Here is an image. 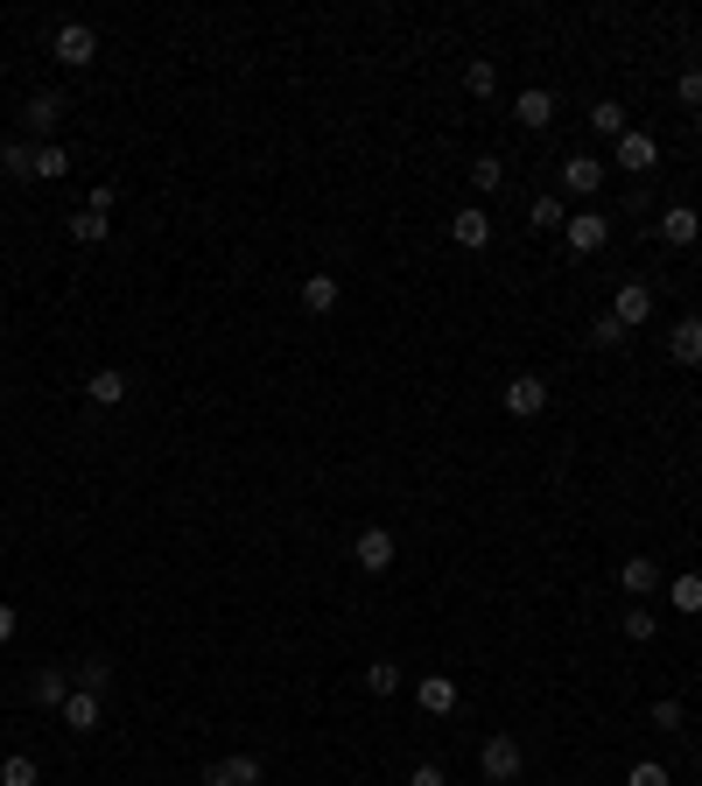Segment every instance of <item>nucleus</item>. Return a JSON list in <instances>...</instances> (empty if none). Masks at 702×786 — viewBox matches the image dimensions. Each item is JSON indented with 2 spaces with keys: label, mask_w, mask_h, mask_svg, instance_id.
I'll return each mask as SVG.
<instances>
[{
  "label": "nucleus",
  "mask_w": 702,
  "mask_h": 786,
  "mask_svg": "<svg viewBox=\"0 0 702 786\" xmlns=\"http://www.w3.org/2000/svg\"><path fill=\"white\" fill-rule=\"evenodd\" d=\"M527 225H534V233H562V225H569V204H562V197H534V204H527Z\"/></svg>",
  "instance_id": "obj_24"
},
{
  "label": "nucleus",
  "mask_w": 702,
  "mask_h": 786,
  "mask_svg": "<svg viewBox=\"0 0 702 786\" xmlns=\"http://www.w3.org/2000/svg\"><path fill=\"white\" fill-rule=\"evenodd\" d=\"M618 590L625 597H654V590H668V577H660V562H647V554H633V562H618Z\"/></svg>",
  "instance_id": "obj_9"
},
{
  "label": "nucleus",
  "mask_w": 702,
  "mask_h": 786,
  "mask_svg": "<svg viewBox=\"0 0 702 786\" xmlns=\"http://www.w3.org/2000/svg\"><path fill=\"white\" fill-rule=\"evenodd\" d=\"M499 183H506V162H499V155H478V162H471V190H478V197H492Z\"/></svg>",
  "instance_id": "obj_29"
},
{
  "label": "nucleus",
  "mask_w": 702,
  "mask_h": 786,
  "mask_svg": "<svg viewBox=\"0 0 702 786\" xmlns=\"http://www.w3.org/2000/svg\"><path fill=\"white\" fill-rule=\"evenodd\" d=\"M625 337H633V331H625V323H618L612 310H604V316L591 323V344H597V352H618V344H625Z\"/></svg>",
  "instance_id": "obj_32"
},
{
  "label": "nucleus",
  "mask_w": 702,
  "mask_h": 786,
  "mask_svg": "<svg viewBox=\"0 0 702 786\" xmlns=\"http://www.w3.org/2000/svg\"><path fill=\"white\" fill-rule=\"evenodd\" d=\"M612 162L633 169V176H647V169L660 162V141H654V133H639V127H625L618 141H612Z\"/></svg>",
  "instance_id": "obj_7"
},
{
  "label": "nucleus",
  "mask_w": 702,
  "mask_h": 786,
  "mask_svg": "<svg viewBox=\"0 0 702 786\" xmlns=\"http://www.w3.org/2000/svg\"><path fill=\"white\" fill-rule=\"evenodd\" d=\"M695 127H702V112H695Z\"/></svg>",
  "instance_id": "obj_40"
},
{
  "label": "nucleus",
  "mask_w": 702,
  "mask_h": 786,
  "mask_svg": "<svg viewBox=\"0 0 702 786\" xmlns=\"http://www.w3.org/2000/svg\"><path fill=\"white\" fill-rule=\"evenodd\" d=\"M681 723H689V702L660 696V702H654V731H681Z\"/></svg>",
  "instance_id": "obj_35"
},
{
  "label": "nucleus",
  "mask_w": 702,
  "mask_h": 786,
  "mask_svg": "<svg viewBox=\"0 0 702 786\" xmlns=\"http://www.w3.org/2000/svg\"><path fill=\"white\" fill-rule=\"evenodd\" d=\"M204 786H260V758H253V752H233V758H218L212 773H204Z\"/></svg>",
  "instance_id": "obj_14"
},
{
  "label": "nucleus",
  "mask_w": 702,
  "mask_h": 786,
  "mask_svg": "<svg viewBox=\"0 0 702 786\" xmlns=\"http://www.w3.org/2000/svg\"><path fill=\"white\" fill-rule=\"evenodd\" d=\"M668 358L674 366H702V316H681L668 331Z\"/></svg>",
  "instance_id": "obj_17"
},
{
  "label": "nucleus",
  "mask_w": 702,
  "mask_h": 786,
  "mask_svg": "<svg viewBox=\"0 0 702 786\" xmlns=\"http://www.w3.org/2000/svg\"><path fill=\"white\" fill-rule=\"evenodd\" d=\"M352 562L366 569V577H387V569L401 562V541H393V527H358V534H352Z\"/></svg>",
  "instance_id": "obj_3"
},
{
  "label": "nucleus",
  "mask_w": 702,
  "mask_h": 786,
  "mask_svg": "<svg viewBox=\"0 0 702 786\" xmlns=\"http://www.w3.org/2000/svg\"><path fill=\"white\" fill-rule=\"evenodd\" d=\"M78 688H91V696H106V688H112V660H99V654H91V660L78 667Z\"/></svg>",
  "instance_id": "obj_33"
},
{
  "label": "nucleus",
  "mask_w": 702,
  "mask_h": 786,
  "mask_svg": "<svg viewBox=\"0 0 702 786\" xmlns=\"http://www.w3.org/2000/svg\"><path fill=\"white\" fill-rule=\"evenodd\" d=\"M450 246H464V254H485V246H492V218L478 204H464L457 218H450Z\"/></svg>",
  "instance_id": "obj_11"
},
{
  "label": "nucleus",
  "mask_w": 702,
  "mask_h": 786,
  "mask_svg": "<svg viewBox=\"0 0 702 786\" xmlns=\"http://www.w3.org/2000/svg\"><path fill=\"white\" fill-rule=\"evenodd\" d=\"M618 625H625V639H633V646H647V639H654V632H660V618H654V611H647V604H633V611H625V618H618Z\"/></svg>",
  "instance_id": "obj_30"
},
{
  "label": "nucleus",
  "mask_w": 702,
  "mask_h": 786,
  "mask_svg": "<svg viewBox=\"0 0 702 786\" xmlns=\"http://www.w3.org/2000/svg\"><path fill=\"white\" fill-rule=\"evenodd\" d=\"M14 625H22V618H14V604H8V597H0V646H8V639H14Z\"/></svg>",
  "instance_id": "obj_39"
},
{
  "label": "nucleus",
  "mask_w": 702,
  "mask_h": 786,
  "mask_svg": "<svg viewBox=\"0 0 702 786\" xmlns=\"http://www.w3.org/2000/svg\"><path fill=\"white\" fill-rule=\"evenodd\" d=\"M464 91L471 99H492V91H499V64H492V56H464Z\"/></svg>",
  "instance_id": "obj_21"
},
{
  "label": "nucleus",
  "mask_w": 702,
  "mask_h": 786,
  "mask_svg": "<svg viewBox=\"0 0 702 786\" xmlns=\"http://www.w3.org/2000/svg\"><path fill=\"white\" fill-rule=\"evenodd\" d=\"M562 190H569V197H597V190H604V162L597 155H569L562 162Z\"/></svg>",
  "instance_id": "obj_13"
},
{
  "label": "nucleus",
  "mask_w": 702,
  "mask_h": 786,
  "mask_svg": "<svg viewBox=\"0 0 702 786\" xmlns=\"http://www.w3.org/2000/svg\"><path fill=\"white\" fill-rule=\"evenodd\" d=\"M295 302H302V316H331L337 310V274H310L295 289Z\"/></svg>",
  "instance_id": "obj_18"
},
{
  "label": "nucleus",
  "mask_w": 702,
  "mask_h": 786,
  "mask_svg": "<svg viewBox=\"0 0 702 786\" xmlns=\"http://www.w3.org/2000/svg\"><path fill=\"white\" fill-rule=\"evenodd\" d=\"M71 688H78V675H64V667H35V675H29V696L43 709H64Z\"/></svg>",
  "instance_id": "obj_15"
},
{
  "label": "nucleus",
  "mask_w": 702,
  "mask_h": 786,
  "mask_svg": "<svg viewBox=\"0 0 702 786\" xmlns=\"http://www.w3.org/2000/svg\"><path fill=\"white\" fill-rule=\"evenodd\" d=\"M56 717H64V731H78V737H85V731H99V717H106V696H91V688H71Z\"/></svg>",
  "instance_id": "obj_8"
},
{
  "label": "nucleus",
  "mask_w": 702,
  "mask_h": 786,
  "mask_svg": "<svg viewBox=\"0 0 702 786\" xmlns=\"http://www.w3.org/2000/svg\"><path fill=\"white\" fill-rule=\"evenodd\" d=\"M35 779H43V765H35L29 752H8V758H0V786H35Z\"/></svg>",
  "instance_id": "obj_26"
},
{
  "label": "nucleus",
  "mask_w": 702,
  "mask_h": 786,
  "mask_svg": "<svg viewBox=\"0 0 702 786\" xmlns=\"http://www.w3.org/2000/svg\"><path fill=\"white\" fill-rule=\"evenodd\" d=\"M674 99L689 106V112H702V64H689V71L674 78Z\"/></svg>",
  "instance_id": "obj_34"
},
{
  "label": "nucleus",
  "mask_w": 702,
  "mask_h": 786,
  "mask_svg": "<svg viewBox=\"0 0 702 786\" xmlns=\"http://www.w3.org/2000/svg\"><path fill=\"white\" fill-rule=\"evenodd\" d=\"M401 681H408L401 660H372V667H366V688H372V696H401Z\"/></svg>",
  "instance_id": "obj_27"
},
{
  "label": "nucleus",
  "mask_w": 702,
  "mask_h": 786,
  "mask_svg": "<svg viewBox=\"0 0 702 786\" xmlns=\"http://www.w3.org/2000/svg\"><path fill=\"white\" fill-rule=\"evenodd\" d=\"M625 786H668V765H660V758H639L633 773H625Z\"/></svg>",
  "instance_id": "obj_36"
},
{
  "label": "nucleus",
  "mask_w": 702,
  "mask_h": 786,
  "mask_svg": "<svg viewBox=\"0 0 702 786\" xmlns=\"http://www.w3.org/2000/svg\"><path fill=\"white\" fill-rule=\"evenodd\" d=\"M520 765H527V752H520V737H514V731H492V737H485L478 773H485L492 786H514V779H520Z\"/></svg>",
  "instance_id": "obj_2"
},
{
  "label": "nucleus",
  "mask_w": 702,
  "mask_h": 786,
  "mask_svg": "<svg viewBox=\"0 0 702 786\" xmlns=\"http://www.w3.org/2000/svg\"><path fill=\"white\" fill-rule=\"evenodd\" d=\"M702 239V211L695 204H668L660 211V246H695Z\"/></svg>",
  "instance_id": "obj_12"
},
{
  "label": "nucleus",
  "mask_w": 702,
  "mask_h": 786,
  "mask_svg": "<svg viewBox=\"0 0 702 786\" xmlns=\"http://www.w3.org/2000/svg\"><path fill=\"white\" fill-rule=\"evenodd\" d=\"M22 127L35 133V141H50V133L64 127V91H35V99L22 106Z\"/></svg>",
  "instance_id": "obj_10"
},
{
  "label": "nucleus",
  "mask_w": 702,
  "mask_h": 786,
  "mask_svg": "<svg viewBox=\"0 0 702 786\" xmlns=\"http://www.w3.org/2000/svg\"><path fill=\"white\" fill-rule=\"evenodd\" d=\"M106 233H112V218H99V211H78V218H71V239L78 246H106Z\"/></svg>",
  "instance_id": "obj_28"
},
{
  "label": "nucleus",
  "mask_w": 702,
  "mask_h": 786,
  "mask_svg": "<svg viewBox=\"0 0 702 786\" xmlns=\"http://www.w3.org/2000/svg\"><path fill=\"white\" fill-rule=\"evenodd\" d=\"M562 246H569V260H591V254H604V246H612V218H604V211H569Z\"/></svg>",
  "instance_id": "obj_1"
},
{
  "label": "nucleus",
  "mask_w": 702,
  "mask_h": 786,
  "mask_svg": "<svg viewBox=\"0 0 702 786\" xmlns=\"http://www.w3.org/2000/svg\"><path fill=\"white\" fill-rule=\"evenodd\" d=\"M514 112H520V127H548V120H555V91H541V85H527V91H520V106H514Z\"/></svg>",
  "instance_id": "obj_23"
},
{
  "label": "nucleus",
  "mask_w": 702,
  "mask_h": 786,
  "mask_svg": "<svg viewBox=\"0 0 702 786\" xmlns=\"http://www.w3.org/2000/svg\"><path fill=\"white\" fill-rule=\"evenodd\" d=\"M668 604L681 611V618H695V611H702V577H695V569H681V577H668Z\"/></svg>",
  "instance_id": "obj_22"
},
{
  "label": "nucleus",
  "mask_w": 702,
  "mask_h": 786,
  "mask_svg": "<svg viewBox=\"0 0 702 786\" xmlns=\"http://www.w3.org/2000/svg\"><path fill=\"white\" fill-rule=\"evenodd\" d=\"M85 400H91V408H120V400H127V373L120 366H99V373L85 379Z\"/></svg>",
  "instance_id": "obj_19"
},
{
  "label": "nucleus",
  "mask_w": 702,
  "mask_h": 786,
  "mask_svg": "<svg viewBox=\"0 0 702 786\" xmlns=\"http://www.w3.org/2000/svg\"><path fill=\"white\" fill-rule=\"evenodd\" d=\"M612 316L625 323V331H647V323H654V289H647V281H618Z\"/></svg>",
  "instance_id": "obj_6"
},
{
  "label": "nucleus",
  "mask_w": 702,
  "mask_h": 786,
  "mask_svg": "<svg viewBox=\"0 0 702 786\" xmlns=\"http://www.w3.org/2000/svg\"><path fill=\"white\" fill-rule=\"evenodd\" d=\"M50 50H56V64H71V71L99 64V35H91V22H64L50 35Z\"/></svg>",
  "instance_id": "obj_5"
},
{
  "label": "nucleus",
  "mask_w": 702,
  "mask_h": 786,
  "mask_svg": "<svg viewBox=\"0 0 702 786\" xmlns=\"http://www.w3.org/2000/svg\"><path fill=\"white\" fill-rule=\"evenodd\" d=\"M408 786H450V779H443V765H414Z\"/></svg>",
  "instance_id": "obj_38"
},
{
  "label": "nucleus",
  "mask_w": 702,
  "mask_h": 786,
  "mask_svg": "<svg viewBox=\"0 0 702 786\" xmlns=\"http://www.w3.org/2000/svg\"><path fill=\"white\" fill-rule=\"evenodd\" d=\"M0 169H8V176H35V141L29 133H14V141L0 148Z\"/></svg>",
  "instance_id": "obj_25"
},
{
  "label": "nucleus",
  "mask_w": 702,
  "mask_h": 786,
  "mask_svg": "<svg viewBox=\"0 0 702 786\" xmlns=\"http://www.w3.org/2000/svg\"><path fill=\"white\" fill-rule=\"evenodd\" d=\"M414 702H422V717H450V709H457V681H450V675H422V681H414Z\"/></svg>",
  "instance_id": "obj_16"
},
{
  "label": "nucleus",
  "mask_w": 702,
  "mask_h": 786,
  "mask_svg": "<svg viewBox=\"0 0 702 786\" xmlns=\"http://www.w3.org/2000/svg\"><path fill=\"white\" fill-rule=\"evenodd\" d=\"M591 127H597V133H612V141H618V133L633 127V120H625V106H618V99H597V106H591Z\"/></svg>",
  "instance_id": "obj_31"
},
{
  "label": "nucleus",
  "mask_w": 702,
  "mask_h": 786,
  "mask_svg": "<svg viewBox=\"0 0 702 786\" xmlns=\"http://www.w3.org/2000/svg\"><path fill=\"white\" fill-rule=\"evenodd\" d=\"M71 176V148L64 141H35V183H64Z\"/></svg>",
  "instance_id": "obj_20"
},
{
  "label": "nucleus",
  "mask_w": 702,
  "mask_h": 786,
  "mask_svg": "<svg viewBox=\"0 0 702 786\" xmlns=\"http://www.w3.org/2000/svg\"><path fill=\"white\" fill-rule=\"evenodd\" d=\"M112 204H120V183H91L85 211H99V218H112Z\"/></svg>",
  "instance_id": "obj_37"
},
{
  "label": "nucleus",
  "mask_w": 702,
  "mask_h": 786,
  "mask_svg": "<svg viewBox=\"0 0 702 786\" xmlns=\"http://www.w3.org/2000/svg\"><path fill=\"white\" fill-rule=\"evenodd\" d=\"M499 408L514 414V421H534L548 408V379L541 373H514V379H506V394H499Z\"/></svg>",
  "instance_id": "obj_4"
}]
</instances>
